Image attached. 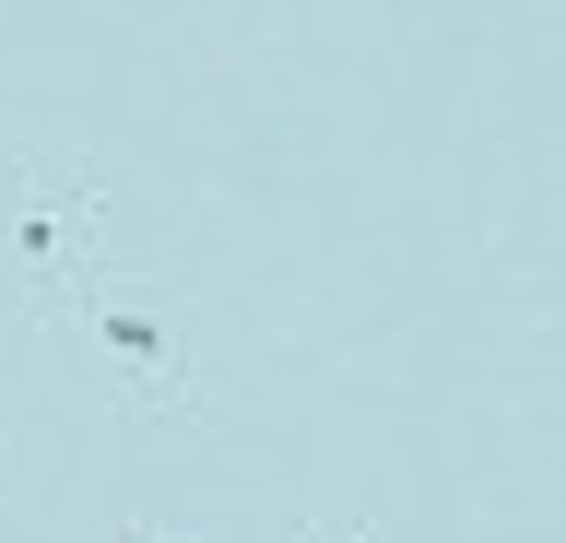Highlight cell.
<instances>
[{"label":"cell","mask_w":566,"mask_h":543,"mask_svg":"<svg viewBox=\"0 0 566 543\" xmlns=\"http://www.w3.org/2000/svg\"><path fill=\"white\" fill-rule=\"evenodd\" d=\"M0 224H12V260H24V295L48 331H83L106 284V189L83 154H12L0 166Z\"/></svg>","instance_id":"1"},{"label":"cell","mask_w":566,"mask_h":543,"mask_svg":"<svg viewBox=\"0 0 566 543\" xmlns=\"http://www.w3.org/2000/svg\"><path fill=\"white\" fill-rule=\"evenodd\" d=\"M130 543H166V532H130Z\"/></svg>","instance_id":"3"},{"label":"cell","mask_w":566,"mask_h":543,"mask_svg":"<svg viewBox=\"0 0 566 543\" xmlns=\"http://www.w3.org/2000/svg\"><path fill=\"white\" fill-rule=\"evenodd\" d=\"M295 543H378V532H366V520H343V532H295Z\"/></svg>","instance_id":"2"}]
</instances>
